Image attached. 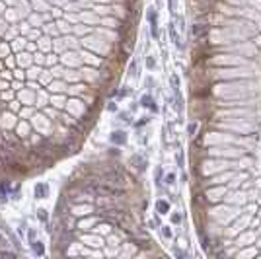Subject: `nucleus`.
<instances>
[{
  "label": "nucleus",
  "mask_w": 261,
  "mask_h": 259,
  "mask_svg": "<svg viewBox=\"0 0 261 259\" xmlns=\"http://www.w3.org/2000/svg\"><path fill=\"white\" fill-rule=\"evenodd\" d=\"M168 6H170V12H174V8H175V0H170V2H168Z\"/></svg>",
  "instance_id": "obj_15"
},
{
  "label": "nucleus",
  "mask_w": 261,
  "mask_h": 259,
  "mask_svg": "<svg viewBox=\"0 0 261 259\" xmlns=\"http://www.w3.org/2000/svg\"><path fill=\"white\" fill-rule=\"evenodd\" d=\"M170 84H172V90H174V94H177V92H179V80H177V76H172V78H170Z\"/></svg>",
  "instance_id": "obj_8"
},
{
  "label": "nucleus",
  "mask_w": 261,
  "mask_h": 259,
  "mask_svg": "<svg viewBox=\"0 0 261 259\" xmlns=\"http://www.w3.org/2000/svg\"><path fill=\"white\" fill-rule=\"evenodd\" d=\"M37 212H39V218H41V220H47V210H45V208H39V210H37Z\"/></svg>",
  "instance_id": "obj_11"
},
{
  "label": "nucleus",
  "mask_w": 261,
  "mask_h": 259,
  "mask_svg": "<svg viewBox=\"0 0 261 259\" xmlns=\"http://www.w3.org/2000/svg\"><path fill=\"white\" fill-rule=\"evenodd\" d=\"M140 105L142 107H150L152 111H158V107H156V103H154V99L150 96H142L140 97Z\"/></svg>",
  "instance_id": "obj_3"
},
{
  "label": "nucleus",
  "mask_w": 261,
  "mask_h": 259,
  "mask_svg": "<svg viewBox=\"0 0 261 259\" xmlns=\"http://www.w3.org/2000/svg\"><path fill=\"white\" fill-rule=\"evenodd\" d=\"M187 132H189V134L193 136V134L197 132V123H193V125H189V127H187Z\"/></svg>",
  "instance_id": "obj_9"
},
{
  "label": "nucleus",
  "mask_w": 261,
  "mask_h": 259,
  "mask_svg": "<svg viewBox=\"0 0 261 259\" xmlns=\"http://www.w3.org/2000/svg\"><path fill=\"white\" fill-rule=\"evenodd\" d=\"M170 37H172V41H174L175 45H179V37H177V31H175L174 23H170Z\"/></svg>",
  "instance_id": "obj_7"
},
{
  "label": "nucleus",
  "mask_w": 261,
  "mask_h": 259,
  "mask_svg": "<svg viewBox=\"0 0 261 259\" xmlns=\"http://www.w3.org/2000/svg\"><path fill=\"white\" fill-rule=\"evenodd\" d=\"M164 236H166V238H172V232H170V228H164Z\"/></svg>",
  "instance_id": "obj_16"
},
{
  "label": "nucleus",
  "mask_w": 261,
  "mask_h": 259,
  "mask_svg": "<svg viewBox=\"0 0 261 259\" xmlns=\"http://www.w3.org/2000/svg\"><path fill=\"white\" fill-rule=\"evenodd\" d=\"M166 183H168V185L175 183V175H174V173H170V175H168V177H166Z\"/></svg>",
  "instance_id": "obj_12"
},
{
  "label": "nucleus",
  "mask_w": 261,
  "mask_h": 259,
  "mask_svg": "<svg viewBox=\"0 0 261 259\" xmlns=\"http://www.w3.org/2000/svg\"><path fill=\"white\" fill-rule=\"evenodd\" d=\"M148 20H150V31H152V37H158V22H156V12H154V10L148 12Z\"/></svg>",
  "instance_id": "obj_1"
},
{
  "label": "nucleus",
  "mask_w": 261,
  "mask_h": 259,
  "mask_svg": "<svg viewBox=\"0 0 261 259\" xmlns=\"http://www.w3.org/2000/svg\"><path fill=\"white\" fill-rule=\"evenodd\" d=\"M33 193H35L37 199H45L47 193H49V189H47V185H45V183H37V185H35V189H33Z\"/></svg>",
  "instance_id": "obj_2"
},
{
  "label": "nucleus",
  "mask_w": 261,
  "mask_h": 259,
  "mask_svg": "<svg viewBox=\"0 0 261 259\" xmlns=\"http://www.w3.org/2000/svg\"><path fill=\"white\" fill-rule=\"evenodd\" d=\"M156 210H158L160 214H166V212L170 210V203H168V201H158V203H156Z\"/></svg>",
  "instance_id": "obj_5"
},
{
  "label": "nucleus",
  "mask_w": 261,
  "mask_h": 259,
  "mask_svg": "<svg viewBox=\"0 0 261 259\" xmlns=\"http://www.w3.org/2000/svg\"><path fill=\"white\" fill-rule=\"evenodd\" d=\"M111 140H113V142H119V144H123V142H125V132H121V130H117V132H113V136H111Z\"/></svg>",
  "instance_id": "obj_6"
},
{
  "label": "nucleus",
  "mask_w": 261,
  "mask_h": 259,
  "mask_svg": "<svg viewBox=\"0 0 261 259\" xmlns=\"http://www.w3.org/2000/svg\"><path fill=\"white\" fill-rule=\"evenodd\" d=\"M175 160H177V164H179V166H183V154H177V156H175Z\"/></svg>",
  "instance_id": "obj_14"
},
{
  "label": "nucleus",
  "mask_w": 261,
  "mask_h": 259,
  "mask_svg": "<svg viewBox=\"0 0 261 259\" xmlns=\"http://www.w3.org/2000/svg\"><path fill=\"white\" fill-rule=\"evenodd\" d=\"M172 222H174V224H179V222H181V214H174L172 216Z\"/></svg>",
  "instance_id": "obj_13"
},
{
  "label": "nucleus",
  "mask_w": 261,
  "mask_h": 259,
  "mask_svg": "<svg viewBox=\"0 0 261 259\" xmlns=\"http://www.w3.org/2000/svg\"><path fill=\"white\" fill-rule=\"evenodd\" d=\"M146 65H148V68H154V66H156V61H154V57H148V59H146Z\"/></svg>",
  "instance_id": "obj_10"
},
{
  "label": "nucleus",
  "mask_w": 261,
  "mask_h": 259,
  "mask_svg": "<svg viewBox=\"0 0 261 259\" xmlns=\"http://www.w3.org/2000/svg\"><path fill=\"white\" fill-rule=\"evenodd\" d=\"M29 242H31V248H33V251H35L37 255H43V253H45V249H43V244H41L39 240H35V238H31Z\"/></svg>",
  "instance_id": "obj_4"
}]
</instances>
